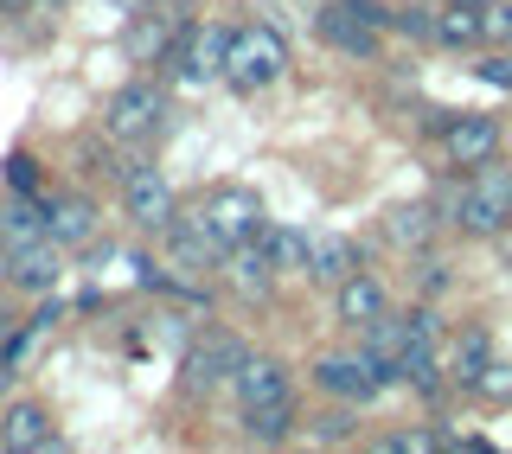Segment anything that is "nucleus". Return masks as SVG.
Here are the masks:
<instances>
[{"label":"nucleus","mask_w":512,"mask_h":454,"mask_svg":"<svg viewBox=\"0 0 512 454\" xmlns=\"http://www.w3.org/2000/svg\"><path fill=\"white\" fill-rule=\"evenodd\" d=\"M436 45H455V52L487 45V32H480V0H442V13H436Z\"/></svg>","instance_id":"aec40b11"},{"label":"nucleus","mask_w":512,"mask_h":454,"mask_svg":"<svg viewBox=\"0 0 512 454\" xmlns=\"http://www.w3.org/2000/svg\"><path fill=\"white\" fill-rule=\"evenodd\" d=\"M416 288H423V295H442V288H448V263H442V256L416 250Z\"/></svg>","instance_id":"cd10ccee"},{"label":"nucleus","mask_w":512,"mask_h":454,"mask_svg":"<svg viewBox=\"0 0 512 454\" xmlns=\"http://www.w3.org/2000/svg\"><path fill=\"white\" fill-rule=\"evenodd\" d=\"M384 448H397V454H423V448H436V435H391Z\"/></svg>","instance_id":"2f4dec72"},{"label":"nucleus","mask_w":512,"mask_h":454,"mask_svg":"<svg viewBox=\"0 0 512 454\" xmlns=\"http://www.w3.org/2000/svg\"><path fill=\"white\" fill-rule=\"evenodd\" d=\"M244 339L237 333H199V346L186 352V391H212V384H231L237 365H244Z\"/></svg>","instance_id":"0eeeda50"},{"label":"nucleus","mask_w":512,"mask_h":454,"mask_svg":"<svg viewBox=\"0 0 512 454\" xmlns=\"http://www.w3.org/2000/svg\"><path fill=\"white\" fill-rule=\"evenodd\" d=\"M224 275H231V288L244 301H269V288H276V256H269L263 237H250V243H237V250L224 256Z\"/></svg>","instance_id":"9d476101"},{"label":"nucleus","mask_w":512,"mask_h":454,"mask_svg":"<svg viewBox=\"0 0 512 454\" xmlns=\"http://www.w3.org/2000/svg\"><path fill=\"white\" fill-rule=\"evenodd\" d=\"M109 7H116V13H135V7H148V0H109Z\"/></svg>","instance_id":"72a5a7b5"},{"label":"nucleus","mask_w":512,"mask_h":454,"mask_svg":"<svg viewBox=\"0 0 512 454\" xmlns=\"http://www.w3.org/2000/svg\"><path fill=\"white\" fill-rule=\"evenodd\" d=\"M384 237L397 243V250H429V237H436V205L429 199H410V205H391L384 212Z\"/></svg>","instance_id":"6ab92c4d"},{"label":"nucleus","mask_w":512,"mask_h":454,"mask_svg":"<svg viewBox=\"0 0 512 454\" xmlns=\"http://www.w3.org/2000/svg\"><path fill=\"white\" fill-rule=\"evenodd\" d=\"M58 243L45 237V243H26V250H13V269H7V282L13 288H26V295H52L58 288Z\"/></svg>","instance_id":"f3484780"},{"label":"nucleus","mask_w":512,"mask_h":454,"mask_svg":"<svg viewBox=\"0 0 512 454\" xmlns=\"http://www.w3.org/2000/svg\"><path fill=\"white\" fill-rule=\"evenodd\" d=\"M288 429H295V403H256V410H244V435L250 442H288Z\"/></svg>","instance_id":"4be33fe9"},{"label":"nucleus","mask_w":512,"mask_h":454,"mask_svg":"<svg viewBox=\"0 0 512 454\" xmlns=\"http://www.w3.org/2000/svg\"><path fill=\"white\" fill-rule=\"evenodd\" d=\"M64 7V0H32V13H58Z\"/></svg>","instance_id":"c9c22d12"},{"label":"nucleus","mask_w":512,"mask_h":454,"mask_svg":"<svg viewBox=\"0 0 512 454\" xmlns=\"http://www.w3.org/2000/svg\"><path fill=\"white\" fill-rule=\"evenodd\" d=\"M455 384L461 391H480V384H493V339L487 333H461V346H455Z\"/></svg>","instance_id":"412c9836"},{"label":"nucleus","mask_w":512,"mask_h":454,"mask_svg":"<svg viewBox=\"0 0 512 454\" xmlns=\"http://www.w3.org/2000/svg\"><path fill=\"white\" fill-rule=\"evenodd\" d=\"M7 192H39V160H32L26 148L7 154Z\"/></svg>","instance_id":"bb28decb"},{"label":"nucleus","mask_w":512,"mask_h":454,"mask_svg":"<svg viewBox=\"0 0 512 454\" xmlns=\"http://www.w3.org/2000/svg\"><path fill=\"white\" fill-rule=\"evenodd\" d=\"M391 26L404 32V39H416V45L436 39V13H423V7H397V13H391Z\"/></svg>","instance_id":"a878e982"},{"label":"nucleus","mask_w":512,"mask_h":454,"mask_svg":"<svg viewBox=\"0 0 512 454\" xmlns=\"http://www.w3.org/2000/svg\"><path fill=\"white\" fill-rule=\"evenodd\" d=\"M346 435H352V416H346V410L320 416V442H346Z\"/></svg>","instance_id":"7c9ffc66"},{"label":"nucleus","mask_w":512,"mask_h":454,"mask_svg":"<svg viewBox=\"0 0 512 454\" xmlns=\"http://www.w3.org/2000/svg\"><path fill=\"white\" fill-rule=\"evenodd\" d=\"M205 224L218 231V243L224 250H237V243H250V237H263V224H269V212H263V199H256L250 186H218V192H205Z\"/></svg>","instance_id":"20e7f679"},{"label":"nucleus","mask_w":512,"mask_h":454,"mask_svg":"<svg viewBox=\"0 0 512 454\" xmlns=\"http://www.w3.org/2000/svg\"><path fill=\"white\" fill-rule=\"evenodd\" d=\"M7 269H13V256H7V243H0V288H13V282H7Z\"/></svg>","instance_id":"473e14b6"},{"label":"nucleus","mask_w":512,"mask_h":454,"mask_svg":"<svg viewBox=\"0 0 512 454\" xmlns=\"http://www.w3.org/2000/svg\"><path fill=\"white\" fill-rule=\"evenodd\" d=\"M404 384L416 397H436L442 391V365H436V346H410L404 352Z\"/></svg>","instance_id":"5701e85b"},{"label":"nucleus","mask_w":512,"mask_h":454,"mask_svg":"<svg viewBox=\"0 0 512 454\" xmlns=\"http://www.w3.org/2000/svg\"><path fill=\"white\" fill-rule=\"evenodd\" d=\"M378 314H391V295H384V282H378V275H365V269H352L346 282H340V320L365 333Z\"/></svg>","instance_id":"4468645a"},{"label":"nucleus","mask_w":512,"mask_h":454,"mask_svg":"<svg viewBox=\"0 0 512 454\" xmlns=\"http://www.w3.org/2000/svg\"><path fill=\"white\" fill-rule=\"evenodd\" d=\"M45 231H52L58 250H84V243L96 237V205L84 199V192H71V199H52V205H45Z\"/></svg>","instance_id":"f8f14e48"},{"label":"nucleus","mask_w":512,"mask_h":454,"mask_svg":"<svg viewBox=\"0 0 512 454\" xmlns=\"http://www.w3.org/2000/svg\"><path fill=\"white\" fill-rule=\"evenodd\" d=\"M231 391L244 410H256V403H282L288 397V371L276 359H263V352H250L244 365H237V378H231Z\"/></svg>","instance_id":"ddd939ff"},{"label":"nucleus","mask_w":512,"mask_h":454,"mask_svg":"<svg viewBox=\"0 0 512 454\" xmlns=\"http://www.w3.org/2000/svg\"><path fill=\"white\" fill-rule=\"evenodd\" d=\"M263 243L276 256V269H308V237L288 231V224H263Z\"/></svg>","instance_id":"b1692460"},{"label":"nucleus","mask_w":512,"mask_h":454,"mask_svg":"<svg viewBox=\"0 0 512 454\" xmlns=\"http://www.w3.org/2000/svg\"><path fill=\"white\" fill-rule=\"evenodd\" d=\"M474 71L487 77V84H500V90H512V52H487V58L474 64Z\"/></svg>","instance_id":"c85d7f7f"},{"label":"nucleus","mask_w":512,"mask_h":454,"mask_svg":"<svg viewBox=\"0 0 512 454\" xmlns=\"http://www.w3.org/2000/svg\"><path fill=\"white\" fill-rule=\"evenodd\" d=\"M231 26H192L180 45H173V64H180V84H212V77L231 71Z\"/></svg>","instance_id":"423d86ee"},{"label":"nucleus","mask_w":512,"mask_h":454,"mask_svg":"<svg viewBox=\"0 0 512 454\" xmlns=\"http://www.w3.org/2000/svg\"><path fill=\"white\" fill-rule=\"evenodd\" d=\"M0 448H7V454H32V448H58L52 410H45V403H32V397H20V403H7V410H0Z\"/></svg>","instance_id":"1a4fd4ad"},{"label":"nucleus","mask_w":512,"mask_h":454,"mask_svg":"<svg viewBox=\"0 0 512 454\" xmlns=\"http://www.w3.org/2000/svg\"><path fill=\"white\" fill-rule=\"evenodd\" d=\"M314 384H320L327 397H340V403L378 397V384H372V371H365L359 352H352V359H320V365H314Z\"/></svg>","instance_id":"a211bd4d"},{"label":"nucleus","mask_w":512,"mask_h":454,"mask_svg":"<svg viewBox=\"0 0 512 454\" xmlns=\"http://www.w3.org/2000/svg\"><path fill=\"white\" fill-rule=\"evenodd\" d=\"M480 32H487V45H506L512 39V0H480Z\"/></svg>","instance_id":"393cba45"},{"label":"nucleus","mask_w":512,"mask_h":454,"mask_svg":"<svg viewBox=\"0 0 512 454\" xmlns=\"http://www.w3.org/2000/svg\"><path fill=\"white\" fill-rule=\"evenodd\" d=\"M231 77L237 90H269V84H282L288 77V39L276 26H237V45H231Z\"/></svg>","instance_id":"f03ea898"},{"label":"nucleus","mask_w":512,"mask_h":454,"mask_svg":"<svg viewBox=\"0 0 512 454\" xmlns=\"http://www.w3.org/2000/svg\"><path fill=\"white\" fill-rule=\"evenodd\" d=\"M32 7V0H0V13H26Z\"/></svg>","instance_id":"f704fd0d"},{"label":"nucleus","mask_w":512,"mask_h":454,"mask_svg":"<svg viewBox=\"0 0 512 454\" xmlns=\"http://www.w3.org/2000/svg\"><path fill=\"white\" fill-rule=\"evenodd\" d=\"M160 122H167V90H160L154 77L122 84L116 96H109V109H103V135L116 141V148H128V141H148Z\"/></svg>","instance_id":"7ed1b4c3"},{"label":"nucleus","mask_w":512,"mask_h":454,"mask_svg":"<svg viewBox=\"0 0 512 454\" xmlns=\"http://www.w3.org/2000/svg\"><path fill=\"white\" fill-rule=\"evenodd\" d=\"M455 224L468 237H506L512 231V167L500 154L474 167V186L455 199Z\"/></svg>","instance_id":"f257e3e1"},{"label":"nucleus","mask_w":512,"mask_h":454,"mask_svg":"<svg viewBox=\"0 0 512 454\" xmlns=\"http://www.w3.org/2000/svg\"><path fill=\"white\" fill-rule=\"evenodd\" d=\"M122 212H128V224H141V231H167V224L180 218V199H173L167 173L128 167L122 173Z\"/></svg>","instance_id":"39448f33"},{"label":"nucleus","mask_w":512,"mask_h":454,"mask_svg":"<svg viewBox=\"0 0 512 454\" xmlns=\"http://www.w3.org/2000/svg\"><path fill=\"white\" fill-rule=\"evenodd\" d=\"M314 26H320V39H327L333 52H346V58H372V52H378V26H365L359 13L346 7V0H327Z\"/></svg>","instance_id":"9b49d317"},{"label":"nucleus","mask_w":512,"mask_h":454,"mask_svg":"<svg viewBox=\"0 0 512 454\" xmlns=\"http://www.w3.org/2000/svg\"><path fill=\"white\" fill-rule=\"evenodd\" d=\"M346 7H352V13H359V20H365V26H378V32H384V26H391V7H384V0H346Z\"/></svg>","instance_id":"c756f323"},{"label":"nucleus","mask_w":512,"mask_h":454,"mask_svg":"<svg viewBox=\"0 0 512 454\" xmlns=\"http://www.w3.org/2000/svg\"><path fill=\"white\" fill-rule=\"evenodd\" d=\"M0 346H7V314H0Z\"/></svg>","instance_id":"e433bc0d"},{"label":"nucleus","mask_w":512,"mask_h":454,"mask_svg":"<svg viewBox=\"0 0 512 454\" xmlns=\"http://www.w3.org/2000/svg\"><path fill=\"white\" fill-rule=\"evenodd\" d=\"M52 231H45V205L32 199V192H7V205H0V243L13 250H26V243H45Z\"/></svg>","instance_id":"2eb2a0df"},{"label":"nucleus","mask_w":512,"mask_h":454,"mask_svg":"<svg viewBox=\"0 0 512 454\" xmlns=\"http://www.w3.org/2000/svg\"><path fill=\"white\" fill-rule=\"evenodd\" d=\"M352 269H359V243H352V237H340V231H314L308 237V275H314V282L340 288Z\"/></svg>","instance_id":"dca6fc26"},{"label":"nucleus","mask_w":512,"mask_h":454,"mask_svg":"<svg viewBox=\"0 0 512 454\" xmlns=\"http://www.w3.org/2000/svg\"><path fill=\"white\" fill-rule=\"evenodd\" d=\"M442 154H448V167L474 173L480 160L500 154V122H493V116H448V128H442Z\"/></svg>","instance_id":"6e6552de"}]
</instances>
